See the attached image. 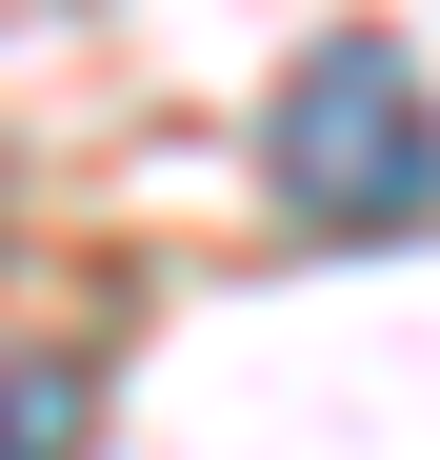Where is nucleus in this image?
I'll use <instances>...</instances> for the list:
<instances>
[{
    "instance_id": "f257e3e1",
    "label": "nucleus",
    "mask_w": 440,
    "mask_h": 460,
    "mask_svg": "<svg viewBox=\"0 0 440 460\" xmlns=\"http://www.w3.org/2000/svg\"><path fill=\"white\" fill-rule=\"evenodd\" d=\"M280 200L321 220V241H400V220L440 200V101H420V60L400 40H321L301 81H280Z\"/></svg>"
},
{
    "instance_id": "7ed1b4c3",
    "label": "nucleus",
    "mask_w": 440,
    "mask_h": 460,
    "mask_svg": "<svg viewBox=\"0 0 440 460\" xmlns=\"http://www.w3.org/2000/svg\"><path fill=\"white\" fill-rule=\"evenodd\" d=\"M0 21H40V0H0Z\"/></svg>"
},
{
    "instance_id": "f03ea898",
    "label": "nucleus",
    "mask_w": 440,
    "mask_h": 460,
    "mask_svg": "<svg viewBox=\"0 0 440 460\" xmlns=\"http://www.w3.org/2000/svg\"><path fill=\"white\" fill-rule=\"evenodd\" d=\"M101 440V380L81 360H0V460H81Z\"/></svg>"
}]
</instances>
